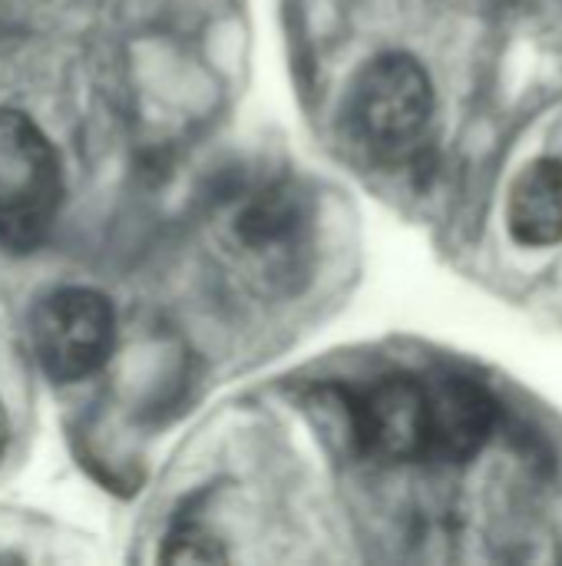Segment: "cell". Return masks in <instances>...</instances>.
<instances>
[{"label":"cell","mask_w":562,"mask_h":566,"mask_svg":"<svg viewBox=\"0 0 562 566\" xmlns=\"http://www.w3.org/2000/svg\"><path fill=\"white\" fill-rule=\"evenodd\" d=\"M63 199L60 156L46 133L20 109H0V239L36 245Z\"/></svg>","instance_id":"6da1fadb"},{"label":"cell","mask_w":562,"mask_h":566,"mask_svg":"<svg viewBox=\"0 0 562 566\" xmlns=\"http://www.w3.org/2000/svg\"><path fill=\"white\" fill-rule=\"evenodd\" d=\"M30 342L43 375L53 385H79L109 361L116 342V312L96 289H56L33 308Z\"/></svg>","instance_id":"7a4b0ae2"},{"label":"cell","mask_w":562,"mask_h":566,"mask_svg":"<svg viewBox=\"0 0 562 566\" xmlns=\"http://www.w3.org/2000/svg\"><path fill=\"white\" fill-rule=\"evenodd\" d=\"M434 116V83L424 63L391 50L374 56L351 86V123L378 153L411 149Z\"/></svg>","instance_id":"3957f363"},{"label":"cell","mask_w":562,"mask_h":566,"mask_svg":"<svg viewBox=\"0 0 562 566\" xmlns=\"http://www.w3.org/2000/svg\"><path fill=\"white\" fill-rule=\"evenodd\" d=\"M424 408H427V448L424 461L437 464H467L474 461L494 428H497V398L467 375L434 371L421 375Z\"/></svg>","instance_id":"277c9868"},{"label":"cell","mask_w":562,"mask_h":566,"mask_svg":"<svg viewBox=\"0 0 562 566\" xmlns=\"http://www.w3.org/2000/svg\"><path fill=\"white\" fill-rule=\"evenodd\" d=\"M354 398V438L361 458L424 461L427 408L421 375H388Z\"/></svg>","instance_id":"5b68a950"},{"label":"cell","mask_w":562,"mask_h":566,"mask_svg":"<svg viewBox=\"0 0 562 566\" xmlns=\"http://www.w3.org/2000/svg\"><path fill=\"white\" fill-rule=\"evenodd\" d=\"M507 229L513 242L550 249L562 242V159H533L510 186Z\"/></svg>","instance_id":"8992f818"},{"label":"cell","mask_w":562,"mask_h":566,"mask_svg":"<svg viewBox=\"0 0 562 566\" xmlns=\"http://www.w3.org/2000/svg\"><path fill=\"white\" fill-rule=\"evenodd\" d=\"M295 216H298V209H295L291 196L268 192V196H262V199H255L248 206L238 229H242V235L248 242H275V239H282V235H288L295 229Z\"/></svg>","instance_id":"52a82bcc"},{"label":"cell","mask_w":562,"mask_h":566,"mask_svg":"<svg viewBox=\"0 0 562 566\" xmlns=\"http://www.w3.org/2000/svg\"><path fill=\"white\" fill-rule=\"evenodd\" d=\"M162 560L166 564H222V560H229V554L222 551L219 537L212 531H205L199 521H182L166 537Z\"/></svg>","instance_id":"ba28073f"},{"label":"cell","mask_w":562,"mask_h":566,"mask_svg":"<svg viewBox=\"0 0 562 566\" xmlns=\"http://www.w3.org/2000/svg\"><path fill=\"white\" fill-rule=\"evenodd\" d=\"M7 441H10V421H7V408H3V401H0V461H3V454H7Z\"/></svg>","instance_id":"9c48e42d"}]
</instances>
